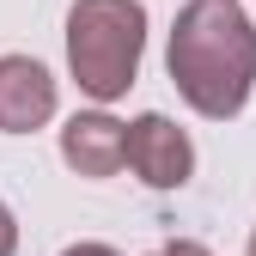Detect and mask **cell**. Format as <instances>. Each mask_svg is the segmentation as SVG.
<instances>
[{
  "label": "cell",
  "instance_id": "1",
  "mask_svg": "<svg viewBox=\"0 0 256 256\" xmlns=\"http://www.w3.org/2000/svg\"><path fill=\"white\" fill-rule=\"evenodd\" d=\"M171 86L208 122H232L256 92V24L238 0H183L165 49Z\"/></svg>",
  "mask_w": 256,
  "mask_h": 256
},
{
  "label": "cell",
  "instance_id": "2",
  "mask_svg": "<svg viewBox=\"0 0 256 256\" xmlns=\"http://www.w3.org/2000/svg\"><path fill=\"white\" fill-rule=\"evenodd\" d=\"M146 55V6L140 0H74L68 12V68L74 86L98 104H116Z\"/></svg>",
  "mask_w": 256,
  "mask_h": 256
},
{
  "label": "cell",
  "instance_id": "3",
  "mask_svg": "<svg viewBox=\"0 0 256 256\" xmlns=\"http://www.w3.org/2000/svg\"><path fill=\"white\" fill-rule=\"evenodd\" d=\"M128 165H134V177L146 189H183L196 177V146H189V134L171 116L146 110L128 122Z\"/></svg>",
  "mask_w": 256,
  "mask_h": 256
},
{
  "label": "cell",
  "instance_id": "4",
  "mask_svg": "<svg viewBox=\"0 0 256 256\" xmlns=\"http://www.w3.org/2000/svg\"><path fill=\"white\" fill-rule=\"evenodd\" d=\"M61 158H68V171L104 183L128 165V122L104 116V110H80L68 116V128H61Z\"/></svg>",
  "mask_w": 256,
  "mask_h": 256
},
{
  "label": "cell",
  "instance_id": "5",
  "mask_svg": "<svg viewBox=\"0 0 256 256\" xmlns=\"http://www.w3.org/2000/svg\"><path fill=\"white\" fill-rule=\"evenodd\" d=\"M55 116V80L30 55H0V134H37Z\"/></svg>",
  "mask_w": 256,
  "mask_h": 256
},
{
  "label": "cell",
  "instance_id": "6",
  "mask_svg": "<svg viewBox=\"0 0 256 256\" xmlns=\"http://www.w3.org/2000/svg\"><path fill=\"white\" fill-rule=\"evenodd\" d=\"M0 256H18V220L6 202H0Z\"/></svg>",
  "mask_w": 256,
  "mask_h": 256
},
{
  "label": "cell",
  "instance_id": "7",
  "mask_svg": "<svg viewBox=\"0 0 256 256\" xmlns=\"http://www.w3.org/2000/svg\"><path fill=\"white\" fill-rule=\"evenodd\" d=\"M152 256H208L202 244H189V238H177V244H165V250H152Z\"/></svg>",
  "mask_w": 256,
  "mask_h": 256
},
{
  "label": "cell",
  "instance_id": "8",
  "mask_svg": "<svg viewBox=\"0 0 256 256\" xmlns=\"http://www.w3.org/2000/svg\"><path fill=\"white\" fill-rule=\"evenodd\" d=\"M61 256H116L110 244H74V250H61Z\"/></svg>",
  "mask_w": 256,
  "mask_h": 256
},
{
  "label": "cell",
  "instance_id": "9",
  "mask_svg": "<svg viewBox=\"0 0 256 256\" xmlns=\"http://www.w3.org/2000/svg\"><path fill=\"white\" fill-rule=\"evenodd\" d=\"M250 256H256V238H250Z\"/></svg>",
  "mask_w": 256,
  "mask_h": 256
}]
</instances>
